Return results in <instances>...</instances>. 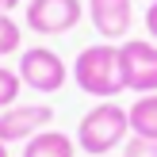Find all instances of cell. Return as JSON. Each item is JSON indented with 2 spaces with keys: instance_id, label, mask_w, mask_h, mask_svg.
Instances as JSON below:
<instances>
[{
  "instance_id": "9",
  "label": "cell",
  "mask_w": 157,
  "mask_h": 157,
  "mask_svg": "<svg viewBox=\"0 0 157 157\" xmlns=\"http://www.w3.org/2000/svg\"><path fill=\"white\" fill-rule=\"evenodd\" d=\"M127 115H130V134H138V138H157V92L138 96L134 104L127 107Z\"/></svg>"
},
{
  "instance_id": "10",
  "label": "cell",
  "mask_w": 157,
  "mask_h": 157,
  "mask_svg": "<svg viewBox=\"0 0 157 157\" xmlns=\"http://www.w3.org/2000/svg\"><path fill=\"white\" fill-rule=\"evenodd\" d=\"M15 50H19V23L8 12H0V58H8Z\"/></svg>"
},
{
  "instance_id": "15",
  "label": "cell",
  "mask_w": 157,
  "mask_h": 157,
  "mask_svg": "<svg viewBox=\"0 0 157 157\" xmlns=\"http://www.w3.org/2000/svg\"><path fill=\"white\" fill-rule=\"evenodd\" d=\"M0 157H8V142H0Z\"/></svg>"
},
{
  "instance_id": "6",
  "label": "cell",
  "mask_w": 157,
  "mask_h": 157,
  "mask_svg": "<svg viewBox=\"0 0 157 157\" xmlns=\"http://www.w3.org/2000/svg\"><path fill=\"white\" fill-rule=\"evenodd\" d=\"M81 23V0H31L27 27L35 35H65Z\"/></svg>"
},
{
  "instance_id": "3",
  "label": "cell",
  "mask_w": 157,
  "mask_h": 157,
  "mask_svg": "<svg viewBox=\"0 0 157 157\" xmlns=\"http://www.w3.org/2000/svg\"><path fill=\"white\" fill-rule=\"evenodd\" d=\"M19 81L27 84V88H35V92H58L61 84L69 81V69H65V61H61V54H54L50 46H27V50L19 54Z\"/></svg>"
},
{
  "instance_id": "2",
  "label": "cell",
  "mask_w": 157,
  "mask_h": 157,
  "mask_svg": "<svg viewBox=\"0 0 157 157\" xmlns=\"http://www.w3.org/2000/svg\"><path fill=\"white\" fill-rule=\"evenodd\" d=\"M127 138H130V115L115 100L96 104L77 127V146L88 157H107L115 146H127Z\"/></svg>"
},
{
  "instance_id": "4",
  "label": "cell",
  "mask_w": 157,
  "mask_h": 157,
  "mask_svg": "<svg viewBox=\"0 0 157 157\" xmlns=\"http://www.w3.org/2000/svg\"><path fill=\"white\" fill-rule=\"evenodd\" d=\"M119 61H123V81L130 92H138V96L157 92V42L130 38L119 46Z\"/></svg>"
},
{
  "instance_id": "14",
  "label": "cell",
  "mask_w": 157,
  "mask_h": 157,
  "mask_svg": "<svg viewBox=\"0 0 157 157\" xmlns=\"http://www.w3.org/2000/svg\"><path fill=\"white\" fill-rule=\"evenodd\" d=\"M15 4H19V0H0V12H12Z\"/></svg>"
},
{
  "instance_id": "12",
  "label": "cell",
  "mask_w": 157,
  "mask_h": 157,
  "mask_svg": "<svg viewBox=\"0 0 157 157\" xmlns=\"http://www.w3.org/2000/svg\"><path fill=\"white\" fill-rule=\"evenodd\" d=\"M123 157H157V138H138L130 134L123 146Z\"/></svg>"
},
{
  "instance_id": "1",
  "label": "cell",
  "mask_w": 157,
  "mask_h": 157,
  "mask_svg": "<svg viewBox=\"0 0 157 157\" xmlns=\"http://www.w3.org/2000/svg\"><path fill=\"white\" fill-rule=\"evenodd\" d=\"M73 81L81 92L96 100H115L127 81H123V61H119V46L115 42H92L77 54L73 61Z\"/></svg>"
},
{
  "instance_id": "5",
  "label": "cell",
  "mask_w": 157,
  "mask_h": 157,
  "mask_svg": "<svg viewBox=\"0 0 157 157\" xmlns=\"http://www.w3.org/2000/svg\"><path fill=\"white\" fill-rule=\"evenodd\" d=\"M54 107L50 104H12L0 111V142H31L35 134L50 130Z\"/></svg>"
},
{
  "instance_id": "8",
  "label": "cell",
  "mask_w": 157,
  "mask_h": 157,
  "mask_svg": "<svg viewBox=\"0 0 157 157\" xmlns=\"http://www.w3.org/2000/svg\"><path fill=\"white\" fill-rule=\"evenodd\" d=\"M73 153H77V142L61 130H42L23 146V157H73Z\"/></svg>"
},
{
  "instance_id": "11",
  "label": "cell",
  "mask_w": 157,
  "mask_h": 157,
  "mask_svg": "<svg viewBox=\"0 0 157 157\" xmlns=\"http://www.w3.org/2000/svg\"><path fill=\"white\" fill-rule=\"evenodd\" d=\"M19 73L15 69H8V65H0V111L4 107H12L15 100H19Z\"/></svg>"
},
{
  "instance_id": "7",
  "label": "cell",
  "mask_w": 157,
  "mask_h": 157,
  "mask_svg": "<svg viewBox=\"0 0 157 157\" xmlns=\"http://www.w3.org/2000/svg\"><path fill=\"white\" fill-rule=\"evenodd\" d=\"M88 19L107 42L127 38L134 27V0H88Z\"/></svg>"
},
{
  "instance_id": "13",
  "label": "cell",
  "mask_w": 157,
  "mask_h": 157,
  "mask_svg": "<svg viewBox=\"0 0 157 157\" xmlns=\"http://www.w3.org/2000/svg\"><path fill=\"white\" fill-rule=\"evenodd\" d=\"M146 31H150V38L157 42V0H150V8H146Z\"/></svg>"
}]
</instances>
